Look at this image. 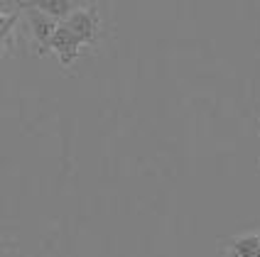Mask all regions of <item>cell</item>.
<instances>
[{
    "label": "cell",
    "mask_w": 260,
    "mask_h": 257,
    "mask_svg": "<svg viewBox=\"0 0 260 257\" xmlns=\"http://www.w3.org/2000/svg\"><path fill=\"white\" fill-rule=\"evenodd\" d=\"M32 5H35L37 10H42L44 15H49L52 20H57V22H67L76 10L84 8L81 3H74V0H37V3H32Z\"/></svg>",
    "instance_id": "277c9868"
},
{
    "label": "cell",
    "mask_w": 260,
    "mask_h": 257,
    "mask_svg": "<svg viewBox=\"0 0 260 257\" xmlns=\"http://www.w3.org/2000/svg\"><path fill=\"white\" fill-rule=\"evenodd\" d=\"M81 47H84L81 40L61 22L57 29V34H54V40H52V52L59 57L61 66H72L74 61L79 59V54H81Z\"/></svg>",
    "instance_id": "3957f363"
},
{
    "label": "cell",
    "mask_w": 260,
    "mask_h": 257,
    "mask_svg": "<svg viewBox=\"0 0 260 257\" xmlns=\"http://www.w3.org/2000/svg\"><path fill=\"white\" fill-rule=\"evenodd\" d=\"M64 25L81 40V44H99V37H101V15H99V10L93 5L76 10Z\"/></svg>",
    "instance_id": "7a4b0ae2"
},
{
    "label": "cell",
    "mask_w": 260,
    "mask_h": 257,
    "mask_svg": "<svg viewBox=\"0 0 260 257\" xmlns=\"http://www.w3.org/2000/svg\"><path fill=\"white\" fill-rule=\"evenodd\" d=\"M15 22H17V13H8V10H3L0 15V34H3V44L5 47H10L13 44V32H15Z\"/></svg>",
    "instance_id": "8992f818"
},
{
    "label": "cell",
    "mask_w": 260,
    "mask_h": 257,
    "mask_svg": "<svg viewBox=\"0 0 260 257\" xmlns=\"http://www.w3.org/2000/svg\"><path fill=\"white\" fill-rule=\"evenodd\" d=\"M226 250L231 257H260V235L258 233H248L238 235L226 243Z\"/></svg>",
    "instance_id": "5b68a950"
},
{
    "label": "cell",
    "mask_w": 260,
    "mask_h": 257,
    "mask_svg": "<svg viewBox=\"0 0 260 257\" xmlns=\"http://www.w3.org/2000/svg\"><path fill=\"white\" fill-rule=\"evenodd\" d=\"M25 8V17H27V29H29V40L32 47L37 52V57H47L52 52V40L57 34V29L61 22L52 20L49 15H44L42 10H37L32 3L22 5Z\"/></svg>",
    "instance_id": "6da1fadb"
}]
</instances>
